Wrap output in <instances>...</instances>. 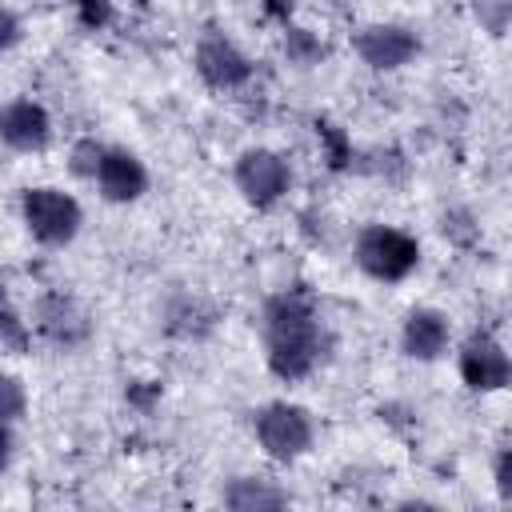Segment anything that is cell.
Instances as JSON below:
<instances>
[{"mask_svg":"<svg viewBox=\"0 0 512 512\" xmlns=\"http://www.w3.org/2000/svg\"><path fill=\"white\" fill-rule=\"evenodd\" d=\"M324 352L320 316L308 292L288 288L264 304V360L280 380H304Z\"/></svg>","mask_w":512,"mask_h":512,"instance_id":"obj_1","label":"cell"},{"mask_svg":"<svg viewBox=\"0 0 512 512\" xmlns=\"http://www.w3.org/2000/svg\"><path fill=\"white\" fill-rule=\"evenodd\" d=\"M356 264L364 276L380 280V284H400L404 276L416 272L420 264V244L416 236H408L404 228L392 224H368L356 236Z\"/></svg>","mask_w":512,"mask_h":512,"instance_id":"obj_2","label":"cell"},{"mask_svg":"<svg viewBox=\"0 0 512 512\" xmlns=\"http://www.w3.org/2000/svg\"><path fill=\"white\" fill-rule=\"evenodd\" d=\"M20 216H24V228L48 244V248H64L76 240L80 224H84V212L76 204L72 192L64 188H52V184H36L20 196Z\"/></svg>","mask_w":512,"mask_h":512,"instance_id":"obj_3","label":"cell"},{"mask_svg":"<svg viewBox=\"0 0 512 512\" xmlns=\"http://www.w3.org/2000/svg\"><path fill=\"white\" fill-rule=\"evenodd\" d=\"M252 428H256V440H260L264 456L276 460V464L300 460V456L312 448V432H316L308 408H300V404H292V400H272V404H264V408L256 412Z\"/></svg>","mask_w":512,"mask_h":512,"instance_id":"obj_4","label":"cell"},{"mask_svg":"<svg viewBox=\"0 0 512 512\" xmlns=\"http://www.w3.org/2000/svg\"><path fill=\"white\" fill-rule=\"evenodd\" d=\"M232 180L240 188V196L252 204V208H272L284 200L288 184H292V172H288V160L272 148H248L240 152L236 168H232Z\"/></svg>","mask_w":512,"mask_h":512,"instance_id":"obj_5","label":"cell"},{"mask_svg":"<svg viewBox=\"0 0 512 512\" xmlns=\"http://www.w3.org/2000/svg\"><path fill=\"white\" fill-rule=\"evenodd\" d=\"M456 368H460V380L472 392H500L512 380V360H508L504 344L496 336H488V332H472L460 344Z\"/></svg>","mask_w":512,"mask_h":512,"instance_id":"obj_6","label":"cell"},{"mask_svg":"<svg viewBox=\"0 0 512 512\" xmlns=\"http://www.w3.org/2000/svg\"><path fill=\"white\" fill-rule=\"evenodd\" d=\"M352 48H356V56H360L368 68H376V72H396V68H404V64L420 52V40H416V32L404 28V24H364V28H356Z\"/></svg>","mask_w":512,"mask_h":512,"instance_id":"obj_7","label":"cell"},{"mask_svg":"<svg viewBox=\"0 0 512 512\" xmlns=\"http://www.w3.org/2000/svg\"><path fill=\"white\" fill-rule=\"evenodd\" d=\"M196 72H200V80H204L208 88L228 92V88H240V84L252 76V60H248L228 36L208 32V36L196 44Z\"/></svg>","mask_w":512,"mask_h":512,"instance_id":"obj_8","label":"cell"},{"mask_svg":"<svg viewBox=\"0 0 512 512\" xmlns=\"http://www.w3.org/2000/svg\"><path fill=\"white\" fill-rule=\"evenodd\" d=\"M92 180H96L100 196L112 200V204H132L148 192V168L128 148H104Z\"/></svg>","mask_w":512,"mask_h":512,"instance_id":"obj_9","label":"cell"},{"mask_svg":"<svg viewBox=\"0 0 512 512\" xmlns=\"http://www.w3.org/2000/svg\"><path fill=\"white\" fill-rule=\"evenodd\" d=\"M0 140L12 152H40L52 140V120L36 100H8L0 108Z\"/></svg>","mask_w":512,"mask_h":512,"instance_id":"obj_10","label":"cell"},{"mask_svg":"<svg viewBox=\"0 0 512 512\" xmlns=\"http://www.w3.org/2000/svg\"><path fill=\"white\" fill-rule=\"evenodd\" d=\"M36 332L44 336V340H52V344H64V348H72V344H80L84 336H88V312L72 300V296H64V292H48V296H40L36 300Z\"/></svg>","mask_w":512,"mask_h":512,"instance_id":"obj_11","label":"cell"},{"mask_svg":"<svg viewBox=\"0 0 512 512\" xmlns=\"http://www.w3.org/2000/svg\"><path fill=\"white\" fill-rule=\"evenodd\" d=\"M452 344V324L436 308H412L400 328V348L412 360H440Z\"/></svg>","mask_w":512,"mask_h":512,"instance_id":"obj_12","label":"cell"},{"mask_svg":"<svg viewBox=\"0 0 512 512\" xmlns=\"http://www.w3.org/2000/svg\"><path fill=\"white\" fill-rule=\"evenodd\" d=\"M224 500H228L232 508H240V512H252V508H280V504H288V496H284L280 488H272L268 480H252V476L236 480V484L224 492Z\"/></svg>","mask_w":512,"mask_h":512,"instance_id":"obj_13","label":"cell"},{"mask_svg":"<svg viewBox=\"0 0 512 512\" xmlns=\"http://www.w3.org/2000/svg\"><path fill=\"white\" fill-rule=\"evenodd\" d=\"M284 52H288L292 64L308 68V64H316V60L324 56V44H320L308 28H288V32H284Z\"/></svg>","mask_w":512,"mask_h":512,"instance_id":"obj_14","label":"cell"},{"mask_svg":"<svg viewBox=\"0 0 512 512\" xmlns=\"http://www.w3.org/2000/svg\"><path fill=\"white\" fill-rule=\"evenodd\" d=\"M28 408V396H24V384L12 376V372H0V420H20Z\"/></svg>","mask_w":512,"mask_h":512,"instance_id":"obj_15","label":"cell"},{"mask_svg":"<svg viewBox=\"0 0 512 512\" xmlns=\"http://www.w3.org/2000/svg\"><path fill=\"white\" fill-rule=\"evenodd\" d=\"M476 20L492 32V36H504L508 28V12H512V0H476Z\"/></svg>","mask_w":512,"mask_h":512,"instance_id":"obj_16","label":"cell"},{"mask_svg":"<svg viewBox=\"0 0 512 512\" xmlns=\"http://www.w3.org/2000/svg\"><path fill=\"white\" fill-rule=\"evenodd\" d=\"M100 152H104V144H96V140H80L76 148H72V172L76 176H96V164H100Z\"/></svg>","mask_w":512,"mask_h":512,"instance_id":"obj_17","label":"cell"},{"mask_svg":"<svg viewBox=\"0 0 512 512\" xmlns=\"http://www.w3.org/2000/svg\"><path fill=\"white\" fill-rule=\"evenodd\" d=\"M0 344H4V348H12V352L28 348V324H24V320H16L8 308H0Z\"/></svg>","mask_w":512,"mask_h":512,"instance_id":"obj_18","label":"cell"},{"mask_svg":"<svg viewBox=\"0 0 512 512\" xmlns=\"http://www.w3.org/2000/svg\"><path fill=\"white\" fill-rule=\"evenodd\" d=\"M84 28H104L112 20V0H72Z\"/></svg>","mask_w":512,"mask_h":512,"instance_id":"obj_19","label":"cell"},{"mask_svg":"<svg viewBox=\"0 0 512 512\" xmlns=\"http://www.w3.org/2000/svg\"><path fill=\"white\" fill-rule=\"evenodd\" d=\"M20 32H24V28H20V16L0 4V48H12V44L20 40Z\"/></svg>","mask_w":512,"mask_h":512,"instance_id":"obj_20","label":"cell"},{"mask_svg":"<svg viewBox=\"0 0 512 512\" xmlns=\"http://www.w3.org/2000/svg\"><path fill=\"white\" fill-rule=\"evenodd\" d=\"M12 452H16V440H12V424L0 420V472L12 464Z\"/></svg>","mask_w":512,"mask_h":512,"instance_id":"obj_21","label":"cell"},{"mask_svg":"<svg viewBox=\"0 0 512 512\" xmlns=\"http://www.w3.org/2000/svg\"><path fill=\"white\" fill-rule=\"evenodd\" d=\"M268 12H272V16H280V20H288V12H292V0H268Z\"/></svg>","mask_w":512,"mask_h":512,"instance_id":"obj_22","label":"cell"}]
</instances>
